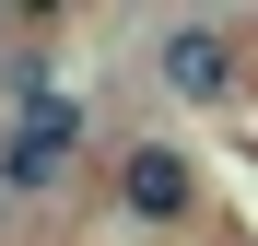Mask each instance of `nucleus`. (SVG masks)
I'll return each mask as SVG.
<instances>
[{"instance_id": "f257e3e1", "label": "nucleus", "mask_w": 258, "mask_h": 246, "mask_svg": "<svg viewBox=\"0 0 258 246\" xmlns=\"http://www.w3.org/2000/svg\"><path fill=\"white\" fill-rule=\"evenodd\" d=\"M82 141H94V117H82L71 94H24L12 106V129H0V188H59L71 164H82Z\"/></svg>"}, {"instance_id": "f03ea898", "label": "nucleus", "mask_w": 258, "mask_h": 246, "mask_svg": "<svg viewBox=\"0 0 258 246\" xmlns=\"http://www.w3.org/2000/svg\"><path fill=\"white\" fill-rule=\"evenodd\" d=\"M117 211L153 223V234H176V223L200 211V164H188L176 141H129V152H117Z\"/></svg>"}, {"instance_id": "7ed1b4c3", "label": "nucleus", "mask_w": 258, "mask_h": 246, "mask_svg": "<svg viewBox=\"0 0 258 246\" xmlns=\"http://www.w3.org/2000/svg\"><path fill=\"white\" fill-rule=\"evenodd\" d=\"M153 82H164L176 106H223V94H235V35H223V24H164V35H153Z\"/></svg>"}]
</instances>
